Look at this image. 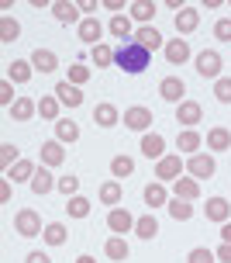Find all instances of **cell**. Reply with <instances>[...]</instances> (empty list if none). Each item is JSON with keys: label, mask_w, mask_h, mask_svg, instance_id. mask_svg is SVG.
Segmentation results:
<instances>
[{"label": "cell", "mask_w": 231, "mask_h": 263, "mask_svg": "<svg viewBox=\"0 0 231 263\" xmlns=\"http://www.w3.org/2000/svg\"><path fill=\"white\" fill-rule=\"evenodd\" d=\"M149 63H152V52L141 49L138 42H121L114 49V66L124 69V73H131V77H135V73H145Z\"/></svg>", "instance_id": "1"}, {"label": "cell", "mask_w": 231, "mask_h": 263, "mask_svg": "<svg viewBox=\"0 0 231 263\" xmlns=\"http://www.w3.org/2000/svg\"><path fill=\"white\" fill-rule=\"evenodd\" d=\"M14 229H17V236H25V239L45 232V229H41V215L35 208H21L17 211V215H14Z\"/></svg>", "instance_id": "2"}, {"label": "cell", "mask_w": 231, "mask_h": 263, "mask_svg": "<svg viewBox=\"0 0 231 263\" xmlns=\"http://www.w3.org/2000/svg\"><path fill=\"white\" fill-rule=\"evenodd\" d=\"M180 173H183L180 153H169V156H162L155 163V180H159V184H162V180H180Z\"/></svg>", "instance_id": "3"}, {"label": "cell", "mask_w": 231, "mask_h": 263, "mask_svg": "<svg viewBox=\"0 0 231 263\" xmlns=\"http://www.w3.org/2000/svg\"><path fill=\"white\" fill-rule=\"evenodd\" d=\"M197 73L204 80H221V52L204 49V52L197 55Z\"/></svg>", "instance_id": "4"}, {"label": "cell", "mask_w": 231, "mask_h": 263, "mask_svg": "<svg viewBox=\"0 0 231 263\" xmlns=\"http://www.w3.org/2000/svg\"><path fill=\"white\" fill-rule=\"evenodd\" d=\"M186 170H190L193 180H207V177H214L218 163H214V156H204V153H197V156L186 159Z\"/></svg>", "instance_id": "5"}, {"label": "cell", "mask_w": 231, "mask_h": 263, "mask_svg": "<svg viewBox=\"0 0 231 263\" xmlns=\"http://www.w3.org/2000/svg\"><path fill=\"white\" fill-rule=\"evenodd\" d=\"M135 222H138V218H131L128 208H111V215H107V229H111L114 236L131 232V229H135Z\"/></svg>", "instance_id": "6"}, {"label": "cell", "mask_w": 231, "mask_h": 263, "mask_svg": "<svg viewBox=\"0 0 231 263\" xmlns=\"http://www.w3.org/2000/svg\"><path fill=\"white\" fill-rule=\"evenodd\" d=\"M183 93H186V83H183L180 77H166L162 83H159V97L169 101V104H183V101H180Z\"/></svg>", "instance_id": "7"}, {"label": "cell", "mask_w": 231, "mask_h": 263, "mask_svg": "<svg viewBox=\"0 0 231 263\" xmlns=\"http://www.w3.org/2000/svg\"><path fill=\"white\" fill-rule=\"evenodd\" d=\"M124 128H131V132L152 128V111H149V107H128V111H124Z\"/></svg>", "instance_id": "8"}, {"label": "cell", "mask_w": 231, "mask_h": 263, "mask_svg": "<svg viewBox=\"0 0 231 263\" xmlns=\"http://www.w3.org/2000/svg\"><path fill=\"white\" fill-rule=\"evenodd\" d=\"M55 97H59V104H66V107H79L83 104V93H79V87H73L69 80H62V83H55Z\"/></svg>", "instance_id": "9"}, {"label": "cell", "mask_w": 231, "mask_h": 263, "mask_svg": "<svg viewBox=\"0 0 231 263\" xmlns=\"http://www.w3.org/2000/svg\"><path fill=\"white\" fill-rule=\"evenodd\" d=\"M200 118H204V107L197 104V101H183V104L176 107V121L186 125V128H190V125H200Z\"/></svg>", "instance_id": "10"}, {"label": "cell", "mask_w": 231, "mask_h": 263, "mask_svg": "<svg viewBox=\"0 0 231 263\" xmlns=\"http://www.w3.org/2000/svg\"><path fill=\"white\" fill-rule=\"evenodd\" d=\"M162 149H166V139H162L159 132H145V135H141V153L149 159H162L166 156Z\"/></svg>", "instance_id": "11"}, {"label": "cell", "mask_w": 231, "mask_h": 263, "mask_svg": "<svg viewBox=\"0 0 231 263\" xmlns=\"http://www.w3.org/2000/svg\"><path fill=\"white\" fill-rule=\"evenodd\" d=\"M197 28H200V11H197V7H183V11L176 14V35H190Z\"/></svg>", "instance_id": "12"}, {"label": "cell", "mask_w": 231, "mask_h": 263, "mask_svg": "<svg viewBox=\"0 0 231 263\" xmlns=\"http://www.w3.org/2000/svg\"><path fill=\"white\" fill-rule=\"evenodd\" d=\"M55 187H59V180H55V177H52V173L45 170V166H41V170H35V177H31V191H35L38 197L52 194Z\"/></svg>", "instance_id": "13"}, {"label": "cell", "mask_w": 231, "mask_h": 263, "mask_svg": "<svg viewBox=\"0 0 231 263\" xmlns=\"http://www.w3.org/2000/svg\"><path fill=\"white\" fill-rule=\"evenodd\" d=\"M204 211H207V218H211V222H221V225L231 218V204L224 201V197H207V208Z\"/></svg>", "instance_id": "14"}, {"label": "cell", "mask_w": 231, "mask_h": 263, "mask_svg": "<svg viewBox=\"0 0 231 263\" xmlns=\"http://www.w3.org/2000/svg\"><path fill=\"white\" fill-rule=\"evenodd\" d=\"M79 39L90 42V45H100V39H103V25L97 21V17H83V21H79Z\"/></svg>", "instance_id": "15"}, {"label": "cell", "mask_w": 231, "mask_h": 263, "mask_svg": "<svg viewBox=\"0 0 231 263\" xmlns=\"http://www.w3.org/2000/svg\"><path fill=\"white\" fill-rule=\"evenodd\" d=\"M31 66H35L38 73H55V69H59V59H55V52H49V49H35V52H31Z\"/></svg>", "instance_id": "16"}, {"label": "cell", "mask_w": 231, "mask_h": 263, "mask_svg": "<svg viewBox=\"0 0 231 263\" xmlns=\"http://www.w3.org/2000/svg\"><path fill=\"white\" fill-rule=\"evenodd\" d=\"M231 145V132L224 125H214V128L207 132V149H214V153H224Z\"/></svg>", "instance_id": "17"}, {"label": "cell", "mask_w": 231, "mask_h": 263, "mask_svg": "<svg viewBox=\"0 0 231 263\" xmlns=\"http://www.w3.org/2000/svg\"><path fill=\"white\" fill-rule=\"evenodd\" d=\"M173 194L183 197V201H197L200 197V184L190 180V177H180V180H173Z\"/></svg>", "instance_id": "18"}, {"label": "cell", "mask_w": 231, "mask_h": 263, "mask_svg": "<svg viewBox=\"0 0 231 263\" xmlns=\"http://www.w3.org/2000/svg\"><path fill=\"white\" fill-rule=\"evenodd\" d=\"M31 115H38V101H31V97H17L11 107V118L14 121H28Z\"/></svg>", "instance_id": "19"}, {"label": "cell", "mask_w": 231, "mask_h": 263, "mask_svg": "<svg viewBox=\"0 0 231 263\" xmlns=\"http://www.w3.org/2000/svg\"><path fill=\"white\" fill-rule=\"evenodd\" d=\"M117 118H121V115H117L114 104H97V107H93V121H97L100 128H114Z\"/></svg>", "instance_id": "20"}, {"label": "cell", "mask_w": 231, "mask_h": 263, "mask_svg": "<svg viewBox=\"0 0 231 263\" xmlns=\"http://www.w3.org/2000/svg\"><path fill=\"white\" fill-rule=\"evenodd\" d=\"M166 59H169L173 66H183L186 59H190V45H186L183 39H176V42H166Z\"/></svg>", "instance_id": "21"}, {"label": "cell", "mask_w": 231, "mask_h": 263, "mask_svg": "<svg viewBox=\"0 0 231 263\" xmlns=\"http://www.w3.org/2000/svg\"><path fill=\"white\" fill-rule=\"evenodd\" d=\"M31 73H35V66L25 63V59H14V63L7 66V80H11V83H28Z\"/></svg>", "instance_id": "22"}, {"label": "cell", "mask_w": 231, "mask_h": 263, "mask_svg": "<svg viewBox=\"0 0 231 263\" xmlns=\"http://www.w3.org/2000/svg\"><path fill=\"white\" fill-rule=\"evenodd\" d=\"M66 159V153H62V142L55 139V142H41V163L45 166H59Z\"/></svg>", "instance_id": "23"}, {"label": "cell", "mask_w": 231, "mask_h": 263, "mask_svg": "<svg viewBox=\"0 0 231 263\" xmlns=\"http://www.w3.org/2000/svg\"><path fill=\"white\" fill-rule=\"evenodd\" d=\"M145 204H149V208H162V204H169V194H166V187L159 184V180H155V184H149L145 187Z\"/></svg>", "instance_id": "24"}, {"label": "cell", "mask_w": 231, "mask_h": 263, "mask_svg": "<svg viewBox=\"0 0 231 263\" xmlns=\"http://www.w3.org/2000/svg\"><path fill=\"white\" fill-rule=\"evenodd\" d=\"M103 253H107V256H111V260H117V263H124L128 260V242H124V236H111L107 239V246H103Z\"/></svg>", "instance_id": "25"}, {"label": "cell", "mask_w": 231, "mask_h": 263, "mask_svg": "<svg viewBox=\"0 0 231 263\" xmlns=\"http://www.w3.org/2000/svg\"><path fill=\"white\" fill-rule=\"evenodd\" d=\"M52 14H55V21L73 25V21L79 17V7H76V4H66V0H55V4H52Z\"/></svg>", "instance_id": "26"}, {"label": "cell", "mask_w": 231, "mask_h": 263, "mask_svg": "<svg viewBox=\"0 0 231 263\" xmlns=\"http://www.w3.org/2000/svg\"><path fill=\"white\" fill-rule=\"evenodd\" d=\"M55 139H59V142H76L79 139V125L69 121V118H59L55 121Z\"/></svg>", "instance_id": "27"}, {"label": "cell", "mask_w": 231, "mask_h": 263, "mask_svg": "<svg viewBox=\"0 0 231 263\" xmlns=\"http://www.w3.org/2000/svg\"><path fill=\"white\" fill-rule=\"evenodd\" d=\"M135 42H138L141 49H149V52H152V49H159V45H162V35H159V31H155V28H138V35H135Z\"/></svg>", "instance_id": "28"}, {"label": "cell", "mask_w": 231, "mask_h": 263, "mask_svg": "<svg viewBox=\"0 0 231 263\" xmlns=\"http://www.w3.org/2000/svg\"><path fill=\"white\" fill-rule=\"evenodd\" d=\"M90 59H93V66H97V69H107V66L114 63V49H111V45H93L90 49Z\"/></svg>", "instance_id": "29"}, {"label": "cell", "mask_w": 231, "mask_h": 263, "mask_svg": "<svg viewBox=\"0 0 231 263\" xmlns=\"http://www.w3.org/2000/svg\"><path fill=\"white\" fill-rule=\"evenodd\" d=\"M200 142H204V139H200V135H197L193 128H183V132H180V139H176V145H180V153H193V156H197V149H200Z\"/></svg>", "instance_id": "30"}, {"label": "cell", "mask_w": 231, "mask_h": 263, "mask_svg": "<svg viewBox=\"0 0 231 263\" xmlns=\"http://www.w3.org/2000/svg\"><path fill=\"white\" fill-rule=\"evenodd\" d=\"M135 236H141V239L159 236V222H155V215H141L138 222H135Z\"/></svg>", "instance_id": "31"}, {"label": "cell", "mask_w": 231, "mask_h": 263, "mask_svg": "<svg viewBox=\"0 0 231 263\" xmlns=\"http://www.w3.org/2000/svg\"><path fill=\"white\" fill-rule=\"evenodd\" d=\"M111 173H114L117 180L131 177V173H135V159H131V156H114V159H111Z\"/></svg>", "instance_id": "32"}, {"label": "cell", "mask_w": 231, "mask_h": 263, "mask_svg": "<svg viewBox=\"0 0 231 263\" xmlns=\"http://www.w3.org/2000/svg\"><path fill=\"white\" fill-rule=\"evenodd\" d=\"M169 215H173L176 222H190V218H193L190 201H183V197H173V201H169Z\"/></svg>", "instance_id": "33"}, {"label": "cell", "mask_w": 231, "mask_h": 263, "mask_svg": "<svg viewBox=\"0 0 231 263\" xmlns=\"http://www.w3.org/2000/svg\"><path fill=\"white\" fill-rule=\"evenodd\" d=\"M111 35L121 39V42L131 35V17H128V14H114V17H111Z\"/></svg>", "instance_id": "34"}, {"label": "cell", "mask_w": 231, "mask_h": 263, "mask_svg": "<svg viewBox=\"0 0 231 263\" xmlns=\"http://www.w3.org/2000/svg\"><path fill=\"white\" fill-rule=\"evenodd\" d=\"M41 239H45L49 246H62V242H66V225H59V222L45 225V232H41Z\"/></svg>", "instance_id": "35"}, {"label": "cell", "mask_w": 231, "mask_h": 263, "mask_svg": "<svg viewBox=\"0 0 231 263\" xmlns=\"http://www.w3.org/2000/svg\"><path fill=\"white\" fill-rule=\"evenodd\" d=\"M100 201H103V204H111V208H114L117 201H121V180H107V184L100 187Z\"/></svg>", "instance_id": "36"}, {"label": "cell", "mask_w": 231, "mask_h": 263, "mask_svg": "<svg viewBox=\"0 0 231 263\" xmlns=\"http://www.w3.org/2000/svg\"><path fill=\"white\" fill-rule=\"evenodd\" d=\"M17 35H21V25H17L14 17L4 14V17H0V42H14Z\"/></svg>", "instance_id": "37"}, {"label": "cell", "mask_w": 231, "mask_h": 263, "mask_svg": "<svg viewBox=\"0 0 231 263\" xmlns=\"http://www.w3.org/2000/svg\"><path fill=\"white\" fill-rule=\"evenodd\" d=\"M35 177V166L28 163V159H21V163H14L11 170H7V180H31Z\"/></svg>", "instance_id": "38"}, {"label": "cell", "mask_w": 231, "mask_h": 263, "mask_svg": "<svg viewBox=\"0 0 231 263\" xmlns=\"http://www.w3.org/2000/svg\"><path fill=\"white\" fill-rule=\"evenodd\" d=\"M38 115H41V118H49V121L59 118V97H55V93H52V97H41V101H38Z\"/></svg>", "instance_id": "39"}, {"label": "cell", "mask_w": 231, "mask_h": 263, "mask_svg": "<svg viewBox=\"0 0 231 263\" xmlns=\"http://www.w3.org/2000/svg\"><path fill=\"white\" fill-rule=\"evenodd\" d=\"M66 211H69L73 218H87V215H90V201L76 194V197H69V204H66Z\"/></svg>", "instance_id": "40"}, {"label": "cell", "mask_w": 231, "mask_h": 263, "mask_svg": "<svg viewBox=\"0 0 231 263\" xmlns=\"http://www.w3.org/2000/svg\"><path fill=\"white\" fill-rule=\"evenodd\" d=\"M131 17H138V21H152V17H155V4H149V0H135V4H131Z\"/></svg>", "instance_id": "41"}, {"label": "cell", "mask_w": 231, "mask_h": 263, "mask_svg": "<svg viewBox=\"0 0 231 263\" xmlns=\"http://www.w3.org/2000/svg\"><path fill=\"white\" fill-rule=\"evenodd\" d=\"M14 163H21V159H17V145L4 142V145H0V166H4V170H11Z\"/></svg>", "instance_id": "42"}, {"label": "cell", "mask_w": 231, "mask_h": 263, "mask_svg": "<svg viewBox=\"0 0 231 263\" xmlns=\"http://www.w3.org/2000/svg\"><path fill=\"white\" fill-rule=\"evenodd\" d=\"M214 97H218L221 104H231V77L214 80Z\"/></svg>", "instance_id": "43"}, {"label": "cell", "mask_w": 231, "mask_h": 263, "mask_svg": "<svg viewBox=\"0 0 231 263\" xmlns=\"http://www.w3.org/2000/svg\"><path fill=\"white\" fill-rule=\"evenodd\" d=\"M66 73H69V83H73V87H79V83H87V80H90V69H87L83 63H73Z\"/></svg>", "instance_id": "44"}, {"label": "cell", "mask_w": 231, "mask_h": 263, "mask_svg": "<svg viewBox=\"0 0 231 263\" xmlns=\"http://www.w3.org/2000/svg\"><path fill=\"white\" fill-rule=\"evenodd\" d=\"M186 263H214V253H211V250H204V246H197V250H190Z\"/></svg>", "instance_id": "45"}, {"label": "cell", "mask_w": 231, "mask_h": 263, "mask_svg": "<svg viewBox=\"0 0 231 263\" xmlns=\"http://www.w3.org/2000/svg\"><path fill=\"white\" fill-rule=\"evenodd\" d=\"M55 191H62L66 197H76V191H79V180H76V177H62Z\"/></svg>", "instance_id": "46"}, {"label": "cell", "mask_w": 231, "mask_h": 263, "mask_svg": "<svg viewBox=\"0 0 231 263\" xmlns=\"http://www.w3.org/2000/svg\"><path fill=\"white\" fill-rule=\"evenodd\" d=\"M0 104L14 107V87H11V80H0Z\"/></svg>", "instance_id": "47"}, {"label": "cell", "mask_w": 231, "mask_h": 263, "mask_svg": "<svg viewBox=\"0 0 231 263\" xmlns=\"http://www.w3.org/2000/svg\"><path fill=\"white\" fill-rule=\"evenodd\" d=\"M214 35H218L221 42H231V17H221L218 25H214Z\"/></svg>", "instance_id": "48"}, {"label": "cell", "mask_w": 231, "mask_h": 263, "mask_svg": "<svg viewBox=\"0 0 231 263\" xmlns=\"http://www.w3.org/2000/svg\"><path fill=\"white\" fill-rule=\"evenodd\" d=\"M25 263H52V260H49V253H38V250H35V253H28Z\"/></svg>", "instance_id": "49"}, {"label": "cell", "mask_w": 231, "mask_h": 263, "mask_svg": "<svg viewBox=\"0 0 231 263\" xmlns=\"http://www.w3.org/2000/svg\"><path fill=\"white\" fill-rule=\"evenodd\" d=\"M218 260L221 263H231V242H224V246L218 250Z\"/></svg>", "instance_id": "50"}, {"label": "cell", "mask_w": 231, "mask_h": 263, "mask_svg": "<svg viewBox=\"0 0 231 263\" xmlns=\"http://www.w3.org/2000/svg\"><path fill=\"white\" fill-rule=\"evenodd\" d=\"M0 201H4V204L11 201V180H4V184H0Z\"/></svg>", "instance_id": "51"}, {"label": "cell", "mask_w": 231, "mask_h": 263, "mask_svg": "<svg viewBox=\"0 0 231 263\" xmlns=\"http://www.w3.org/2000/svg\"><path fill=\"white\" fill-rule=\"evenodd\" d=\"M221 242H231V222L221 225Z\"/></svg>", "instance_id": "52"}, {"label": "cell", "mask_w": 231, "mask_h": 263, "mask_svg": "<svg viewBox=\"0 0 231 263\" xmlns=\"http://www.w3.org/2000/svg\"><path fill=\"white\" fill-rule=\"evenodd\" d=\"M76 263H97V260H93V256H87V253H83V256H76Z\"/></svg>", "instance_id": "53"}]
</instances>
